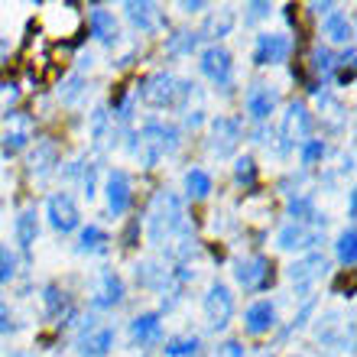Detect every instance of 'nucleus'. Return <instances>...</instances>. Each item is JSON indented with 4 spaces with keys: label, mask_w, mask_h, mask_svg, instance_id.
Returning a JSON list of instances; mask_svg holds the SVG:
<instances>
[{
    "label": "nucleus",
    "mask_w": 357,
    "mask_h": 357,
    "mask_svg": "<svg viewBox=\"0 0 357 357\" xmlns=\"http://www.w3.org/2000/svg\"><path fill=\"white\" fill-rule=\"evenodd\" d=\"M123 17H127V23H130L137 33H143V36H156V33H162V29L169 26V20H166V13L160 10V3H150V0H143V3L127 0V3H123Z\"/></svg>",
    "instance_id": "obj_22"
},
{
    "label": "nucleus",
    "mask_w": 357,
    "mask_h": 357,
    "mask_svg": "<svg viewBox=\"0 0 357 357\" xmlns=\"http://www.w3.org/2000/svg\"><path fill=\"white\" fill-rule=\"evenodd\" d=\"M276 107H280V88L276 85L254 82V85L244 91V111H247V117H250L257 127H264L273 114H276Z\"/></svg>",
    "instance_id": "obj_21"
},
{
    "label": "nucleus",
    "mask_w": 357,
    "mask_h": 357,
    "mask_svg": "<svg viewBox=\"0 0 357 357\" xmlns=\"http://www.w3.org/2000/svg\"><path fill=\"white\" fill-rule=\"evenodd\" d=\"M319 121L328 133H344V127H348V107L331 91H321L319 94Z\"/></svg>",
    "instance_id": "obj_32"
},
{
    "label": "nucleus",
    "mask_w": 357,
    "mask_h": 357,
    "mask_svg": "<svg viewBox=\"0 0 357 357\" xmlns=\"http://www.w3.org/2000/svg\"><path fill=\"white\" fill-rule=\"evenodd\" d=\"M309 72L315 75V91H328V85L335 82V72H338V52H331L325 43H319V46H312L309 52Z\"/></svg>",
    "instance_id": "obj_27"
},
{
    "label": "nucleus",
    "mask_w": 357,
    "mask_h": 357,
    "mask_svg": "<svg viewBox=\"0 0 357 357\" xmlns=\"http://www.w3.org/2000/svg\"><path fill=\"white\" fill-rule=\"evenodd\" d=\"M335 7H338V3H331V0H325V3H309L305 10H309L312 17H319V20H321V17H328V13H331Z\"/></svg>",
    "instance_id": "obj_48"
},
{
    "label": "nucleus",
    "mask_w": 357,
    "mask_h": 357,
    "mask_svg": "<svg viewBox=\"0 0 357 357\" xmlns=\"http://www.w3.org/2000/svg\"><path fill=\"white\" fill-rule=\"evenodd\" d=\"M299 166H302V172H309V169H315L325 156H328V143L325 140H319V137H309V140L302 143L299 150Z\"/></svg>",
    "instance_id": "obj_40"
},
{
    "label": "nucleus",
    "mask_w": 357,
    "mask_h": 357,
    "mask_svg": "<svg viewBox=\"0 0 357 357\" xmlns=\"http://www.w3.org/2000/svg\"><path fill=\"white\" fill-rule=\"evenodd\" d=\"M276 280L273 273V260L266 254H247L241 260H234V282L247 296H257V292H266Z\"/></svg>",
    "instance_id": "obj_11"
},
{
    "label": "nucleus",
    "mask_w": 357,
    "mask_h": 357,
    "mask_svg": "<svg viewBox=\"0 0 357 357\" xmlns=\"http://www.w3.org/2000/svg\"><path fill=\"white\" fill-rule=\"evenodd\" d=\"M321 33L331 46H354V20L344 10H331L328 17H321ZM328 46V49H331Z\"/></svg>",
    "instance_id": "obj_29"
},
{
    "label": "nucleus",
    "mask_w": 357,
    "mask_h": 357,
    "mask_svg": "<svg viewBox=\"0 0 357 357\" xmlns=\"http://www.w3.org/2000/svg\"><path fill=\"white\" fill-rule=\"evenodd\" d=\"M114 344H117V331H114V325L101 321L98 315L82 319V325H78V331H75V351L78 354L82 357H107L114 351Z\"/></svg>",
    "instance_id": "obj_9"
},
{
    "label": "nucleus",
    "mask_w": 357,
    "mask_h": 357,
    "mask_svg": "<svg viewBox=\"0 0 357 357\" xmlns=\"http://www.w3.org/2000/svg\"><path fill=\"white\" fill-rule=\"evenodd\" d=\"M36 140V117L23 107L3 114V133H0V153L13 160L23 150H29V143Z\"/></svg>",
    "instance_id": "obj_8"
},
{
    "label": "nucleus",
    "mask_w": 357,
    "mask_h": 357,
    "mask_svg": "<svg viewBox=\"0 0 357 357\" xmlns=\"http://www.w3.org/2000/svg\"><path fill=\"white\" fill-rule=\"evenodd\" d=\"M98 176H101L98 162H94V160H85V166H82V176H78V182H82V195H85L88 202H94V198H98Z\"/></svg>",
    "instance_id": "obj_42"
},
{
    "label": "nucleus",
    "mask_w": 357,
    "mask_h": 357,
    "mask_svg": "<svg viewBox=\"0 0 357 357\" xmlns=\"http://www.w3.org/2000/svg\"><path fill=\"white\" fill-rule=\"evenodd\" d=\"M244 335L247 338H264V335H270V331H276V325H280V312H276V302L270 299H257L250 302L244 309Z\"/></svg>",
    "instance_id": "obj_23"
},
{
    "label": "nucleus",
    "mask_w": 357,
    "mask_h": 357,
    "mask_svg": "<svg viewBox=\"0 0 357 357\" xmlns=\"http://www.w3.org/2000/svg\"><path fill=\"white\" fill-rule=\"evenodd\" d=\"M13 241H17V247L23 250V254H29V250L36 247V241H39V211H36V205L20 208L17 221H13Z\"/></svg>",
    "instance_id": "obj_31"
},
{
    "label": "nucleus",
    "mask_w": 357,
    "mask_h": 357,
    "mask_svg": "<svg viewBox=\"0 0 357 357\" xmlns=\"http://www.w3.org/2000/svg\"><path fill=\"white\" fill-rule=\"evenodd\" d=\"M202 46L198 39V29H172L169 36L162 39V52L169 59H192Z\"/></svg>",
    "instance_id": "obj_34"
},
{
    "label": "nucleus",
    "mask_w": 357,
    "mask_h": 357,
    "mask_svg": "<svg viewBox=\"0 0 357 357\" xmlns=\"http://www.w3.org/2000/svg\"><path fill=\"white\" fill-rule=\"evenodd\" d=\"M319 244H325V231H319V227L286 221L276 231V247L282 254H312V250H319Z\"/></svg>",
    "instance_id": "obj_18"
},
{
    "label": "nucleus",
    "mask_w": 357,
    "mask_h": 357,
    "mask_svg": "<svg viewBox=\"0 0 357 357\" xmlns=\"http://www.w3.org/2000/svg\"><path fill=\"white\" fill-rule=\"evenodd\" d=\"M140 244V218H133L127 231H123V247H137Z\"/></svg>",
    "instance_id": "obj_46"
},
{
    "label": "nucleus",
    "mask_w": 357,
    "mask_h": 357,
    "mask_svg": "<svg viewBox=\"0 0 357 357\" xmlns=\"http://www.w3.org/2000/svg\"><path fill=\"white\" fill-rule=\"evenodd\" d=\"M39 302H43V315H46L52 325H59V328H68V325L78 321L75 299H72L59 282H46V286L39 289Z\"/></svg>",
    "instance_id": "obj_15"
},
{
    "label": "nucleus",
    "mask_w": 357,
    "mask_h": 357,
    "mask_svg": "<svg viewBox=\"0 0 357 357\" xmlns=\"http://www.w3.org/2000/svg\"><path fill=\"white\" fill-rule=\"evenodd\" d=\"M185 227H192V221H188L182 195L172 192V188H160V192L153 195L150 208H146V241H150L153 247H166V244H172Z\"/></svg>",
    "instance_id": "obj_3"
},
{
    "label": "nucleus",
    "mask_w": 357,
    "mask_h": 357,
    "mask_svg": "<svg viewBox=\"0 0 357 357\" xmlns=\"http://www.w3.org/2000/svg\"><path fill=\"white\" fill-rule=\"evenodd\" d=\"M123 299H127V282H123V276L117 270H111V266H101L91 282L88 305H91L94 312H111V309H117V305H123Z\"/></svg>",
    "instance_id": "obj_12"
},
{
    "label": "nucleus",
    "mask_w": 357,
    "mask_h": 357,
    "mask_svg": "<svg viewBox=\"0 0 357 357\" xmlns=\"http://www.w3.org/2000/svg\"><path fill=\"white\" fill-rule=\"evenodd\" d=\"M234 312H237V302H234V289L221 280H211L208 282L205 296H202V315H205V325L208 331H227V325L234 321Z\"/></svg>",
    "instance_id": "obj_7"
},
{
    "label": "nucleus",
    "mask_w": 357,
    "mask_h": 357,
    "mask_svg": "<svg viewBox=\"0 0 357 357\" xmlns=\"http://www.w3.org/2000/svg\"><path fill=\"white\" fill-rule=\"evenodd\" d=\"M292 49H296V43H292L289 33H257L250 59H254L257 68L286 66L292 59Z\"/></svg>",
    "instance_id": "obj_13"
},
{
    "label": "nucleus",
    "mask_w": 357,
    "mask_h": 357,
    "mask_svg": "<svg viewBox=\"0 0 357 357\" xmlns=\"http://www.w3.org/2000/svg\"><path fill=\"white\" fill-rule=\"evenodd\" d=\"M234 26H237L234 7H215L205 17L202 29H198V39H211V46H215V43H221L225 36H231V29Z\"/></svg>",
    "instance_id": "obj_30"
},
{
    "label": "nucleus",
    "mask_w": 357,
    "mask_h": 357,
    "mask_svg": "<svg viewBox=\"0 0 357 357\" xmlns=\"http://www.w3.org/2000/svg\"><path fill=\"white\" fill-rule=\"evenodd\" d=\"M78 29H82V10L75 3H46V10H43V33L49 39L68 43L72 36H78Z\"/></svg>",
    "instance_id": "obj_14"
},
{
    "label": "nucleus",
    "mask_w": 357,
    "mask_h": 357,
    "mask_svg": "<svg viewBox=\"0 0 357 357\" xmlns=\"http://www.w3.org/2000/svg\"><path fill=\"white\" fill-rule=\"evenodd\" d=\"M198 72L218 88V91H231L234 88V56L231 49L221 46V43H208L202 52H198Z\"/></svg>",
    "instance_id": "obj_10"
},
{
    "label": "nucleus",
    "mask_w": 357,
    "mask_h": 357,
    "mask_svg": "<svg viewBox=\"0 0 357 357\" xmlns=\"http://www.w3.org/2000/svg\"><path fill=\"white\" fill-rule=\"evenodd\" d=\"M59 166H62V150L56 137H39L36 143H29L26 172L33 182H46L52 172H59Z\"/></svg>",
    "instance_id": "obj_17"
},
{
    "label": "nucleus",
    "mask_w": 357,
    "mask_h": 357,
    "mask_svg": "<svg viewBox=\"0 0 357 357\" xmlns=\"http://www.w3.org/2000/svg\"><path fill=\"white\" fill-rule=\"evenodd\" d=\"M23 328V321L17 319V312L10 309V302H0V335H13Z\"/></svg>",
    "instance_id": "obj_43"
},
{
    "label": "nucleus",
    "mask_w": 357,
    "mask_h": 357,
    "mask_svg": "<svg viewBox=\"0 0 357 357\" xmlns=\"http://www.w3.org/2000/svg\"><path fill=\"white\" fill-rule=\"evenodd\" d=\"M3 52H7V43H3V39H0V59H3Z\"/></svg>",
    "instance_id": "obj_51"
},
{
    "label": "nucleus",
    "mask_w": 357,
    "mask_h": 357,
    "mask_svg": "<svg viewBox=\"0 0 357 357\" xmlns=\"http://www.w3.org/2000/svg\"><path fill=\"white\" fill-rule=\"evenodd\" d=\"M328 273H331V260L321 250H312V254H302L299 260H292L286 276H289L299 302H305V299H315V289L321 286V280Z\"/></svg>",
    "instance_id": "obj_5"
},
{
    "label": "nucleus",
    "mask_w": 357,
    "mask_h": 357,
    "mask_svg": "<svg viewBox=\"0 0 357 357\" xmlns=\"http://www.w3.org/2000/svg\"><path fill=\"white\" fill-rule=\"evenodd\" d=\"M46 221L56 234H72L82 227V211H78V202L72 198V192L59 188L46 198Z\"/></svg>",
    "instance_id": "obj_16"
},
{
    "label": "nucleus",
    "mask_w": 357,
    "mask_h": 357,
    "mask_svg": "<svg viewBox=\"0 0 357 357\" xmlns=\"http://www.w3.org/2000/svg\"><path fill=\"white\" fill-rule=\"evenodd\" d=\"M182 185H185L188 202H205V198L215 192V178H211L208 169H202V166H192V169L185 172V178H182Z\"/></svg>",
    "instance_id": "obj_35"
},
{
    "label": "nucleus",
    "mask_w": 357,
    "mask_h": 357,
    "mask_svg": "<svg viewBox=\"0 0 357 357\" xmlns=\"http://www.w3.org/2000/svg\"><path fill=\"white\" fill-rule=\"evenodd\" d=\"M348 215H351V218L357 215V195H354V188L348 192Z\"/></svg>",
    "instance_id": "obj_50"
},
{
    "label": "nucleus",
    "mask_w": 357,
    "mask_h": 357,
    "mask_svg": "<svg viewBox=\"0 0 357 357\" xmlns=\"http://www.w3.org/2000/svg\"><path fill=\"white\" fill-rule=\"evenodd\" d=\"M166 331H162V315L160 312H140L130 319V344L133 348H156L162 344Z\"/></svg>",
    "instance_id": "obj_26"
},
{
    "label": "nucleus",
    "mask_w": 357,
    "mask_h": 357,
    "mask_svg": "<svg viewBox=\"0 0 357 357\" xmlns=\"http://www.w3.org/2000/svg\"><path fill=\"white\" fill-rule=\"evenodd\" d=\"M0 114H3V107H0Z\"/></svg>",
    "instance_id": "obj_52"
},
{
    "label": "nucleus",
    "mask_w": 357,
    "mask_h": 357,
    "mask_svg": "<svg viewBox=\"0 0 357 357\" xmlns=\"http://www.w3.org/2000/svg\"><path fill=\"white\" fill-rule=\"evenodd\" d=\"M20 273V257L17 250H10L7 244H0V286H7V282L17 280Z\"/></svg>",
    "instance_id": "obj_41"
},
{
    "label": "nucleus",
    "mask_w": 357,
    "mask_h": 357,
    "mask_svg": "<svg viewBox=\"0 0 357 357\" xmlns=\"http://www.w3.org/2000/svg\"><path fill=\"white\" fill-rule=\"evenodd\" d=\"M202 351V338L198 335H172V338L162 341V354L166 357H198Z\"/></svg>",
    "instance_id": "obj_39"
},
{
    "label": "nucleus",
    "mask_w": 357,
    "mask_h": 357,
    "mask_svg": "<svg viewBox=\"0 0 357 357\" xmlns=\"http://www.w3.org/2000/svg\"><path fill=\"white\" fill-rule=\"evenodd\" d=\"M315 130V114L309 111V104L302 98H292L286 104V111L280 114V123H276V146H280V156H289L302 146V143L312 137Z\"/></svg>",
    "instance_id": "obj_4"
},
{
    "label": "nucleus",
    "mask_w": 357,
    "mask_h": 357,
    "mask_svg": "<svg viewBox=\"0 0 357 357\" xmlns=\"http://www.w3.org/2000/svg\"><path fill=\"white\" fill-rule=\"evenodd\" d=\"M231 176H234V185L241 188V192L254 195L257 182H260V169H257V160L250 156V153H244V156H234V169H231Z\"/></svg>",
    "instance_id": "obj_37"
},
{
    "label": "nucleus",
    "mask_w": 357,
    "mask_h": 357,
    "mask_svg": "<svg viewBox=\"0 0 357 357\" xmlns=\"http://www.w3.org/2000/svg\"><path fill=\"white\" fill-rule=\"evenodd\" d=\"M178 150H182V127L172 121L150 117L137 130H127V153L133 156V162H140V169H156Z\"/></svg>",
    "instance_id": "obj_1"
},
{
    "label": "nucleus",
    "mask_w": 357,
    "mask_h": 357,
    "mask_svg": "<svg viewBox=\"0 0 357 357\" xmlns=\"http://www.w3.org/2000/svg\"><path fill=\"white\" fill-rule=\"evenodd\" d=\"M178 10H182L185 17H195V13H205V10H211V7H208L205 0H182V3H178Z\"/></svg>",
    "instance_id": "obj_47"
},
{
    "label": "nucleus",
    "mask_w": 357,
    "mask_h": 357,
    "mask_svg": "<svg viewBox=\"0 0 357 357\" xmlns=\"http://www.w3.org/2000/svg\"><path fill=\"white\" fill-rule=\"evenodd\" d=\"M315 341L328 351H351V325H344V315L338 309L321 312L315 319Z\"/></svg>",
    "instance_id": "obj_20"
},
{
    "label": "nucleus",
    "mask_w": 357,
    "mask_h": 357,
    "mask_svg": "<svg viewBox=\"0 0 357 357\" xmlns=\"http://www.w3.org/2000/svg\"><path fill=\"white\" fill-rule=\"evenodd\" d=\"M244 143V121L234 114H218L208 121V153L215 160H234Z\"/></svg>",
    "instance_id": "obj_6"
},
{
    "label": "nucleus",
    "mask_w": 357,
    "mask_h": 357,
    "mask_svg": "<svg viewBox=\"0 0 357 357\" xmlns=\"http://www.w3.org/2000/svg\"><path fill=\"white\" fill-rule=\"evenodd\" d=\"M88 29H91V39L98 46L114 49L121 43V23L114 17V10H107L104 3H91L88 7Z\"/></svg>",
    "instance_id": "obj_25"
},
{
    "label": "nucleus",
    "mask_w": 357,
    "mask_h": 357,
    "mask_svg": "<svg viewBox=\"0 0 357 357\" xmlns=\"http://www.w3.org/2000/svg\"><path fill=\"white\" fill-rule=\"evenodd\" d=\"M211 357H247V348L241 344V341L227 338V341H221V344L211 351Z\"/></svg>",
    "instance_id": "obj_45"
},
{
    "label": "nucleus",
    "mask_w": 357,
    "mask_h": 357,
    "mask_svg": "<svg viewBox=\"0 0 357 357\" xmlns=\"http://www.w3.org/2000/svg\"><path fill=\"white\" fill-rule=\"evenodd\" d=\"M111 234L104 231L101 225H88V227H78V241H75V254L82 257H98V254H107L111 250Z\"/></svg>",
    "instance_id": "obj_33"
},
{
    "label": "nucleus",
    "mask_w": 357,
    "mask_h": 357,
    "mask_svg": "<svg viewBox=\"0 0 357 357\" xmlns=\"http://www.w3.org/2000/svg\"><path fill=\"white\" fill-rule=\"evenodd\" d=\"M91 66H94V52H82V56H78V68L85 72V68H91Z\"/></svg>",
    "instance_id": "obj_49"
},
{
    "label": "nucleus",
    "mask_w": 357,
    "mask_h": 357,
    "mask_svg": "<svg viewBox=\"0 0 357 357\" xmlns=\"http://www.w3.org/2000/svg\"><path fill=\"white\" fill-rule=\"evenodd\" d=\"M88 137H91V146L94 150H111L117 143V123H114L107 104H98L88 117Z\"/></svg>",
    "instance_id": "obj_28"
},
{
    "label": "nucleus",
    "mask_w": 357,
    "mask_h": 357,
    "mask_svg": "<svg viewBox=\"0 0 357 357\" xmlns=\"http://www.w3.org/2000/svg\"><path fill=\"white\" fill-rule=\"evenodd\" d=\"M104 198H107V215L123 218L133 208V178L127 169H107L104 176Z\"/></svg>",
    "instance_id": "obj_19"
},
{
    "label": "nucleus",
    "mask_w": 357,
    "mask_h": 357,
    "mask_svg": "<svg viewBox=\"0 0 357 357\" xmlns=\"http://www.w3.org/2000/svg\"><path fill=\"white\" fill-rule=\"evenodd\" d=\"M335 257H338V264L348 273L354 270V264H357V231H354V225H348V227H341L338 231V237H335Z\"/></svg>",
    "instance_id": "obj_38"
},
{
    "label": "nucleus",
    "mask_w": 357,
    "mask_h": 357,
    "mask_svg": "<svg viewBox=\"0 0 357 357\" xmlns=\"http://www.w3.org/2000/svg\"><path fill=\"white\" fill-rule=\"evenodd\" d=\"M59 104L62 107H78V104L88 98V78L82 72H72V75L62 78V85H59Z\"/></svg>",
    "instance_id": "obj_36"
},
{
    "label": "nucleus",
    "mask_w": 357,
    "mask_h": 357,
    "mask_svg": "<svg viewBox=\"0 0 357 357\" xmlns=\"http://www.w3.org/2000/svg\"><path fill=\"white\" fill-rule=\"evenodd\" d=\"M273 13V3H266V0H254V3H247L244 7V23H260V20H266Z\"/></svg>",
    "instance_id": "obj_44"
},
{
    "label": "nucleus",
    "mask_w": 357,
    "mask_h": 357,
    "mask_svg": "<svg viewBox=\"0 0 357 357\" xmlns=\"http://www.w3.org/2000/svg\"><path fill=\"white\" fill-rule=\"evenodd\" d=\"M286 218H289L292 225H309V227H319V231L328 227V218L319 211L315 195H312L309 188H302L296 195H286Z\"/></svg>",
    "instance_id": "obj_24"
},
{
    "label": "nucleus",
    "mask_w": 357,
    "mask_h": 357,
    "mask_svg": "<svg viewBox=\"0 0 357 357\" xmlns=\"http://www.w3.org/2000/svg\"><path fill=\"white\" fill-rule=\"evenodd\" d=\"M192 98H198V85L192 78H178L166 68L150 72L137 85V101H143L153 111H192Z\"/></svg>",
    "instance_id": "obj_2"
}]
</instances>
